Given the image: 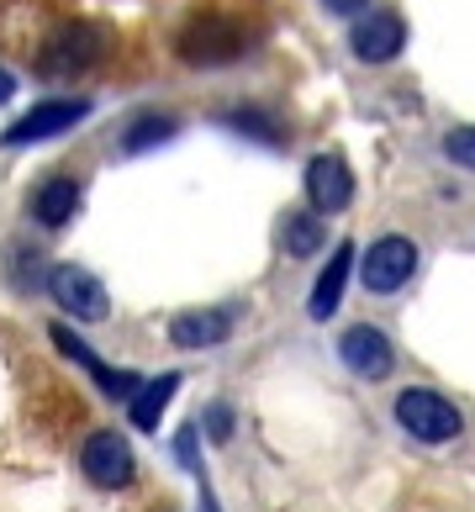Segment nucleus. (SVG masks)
Wrapping results in <instances>:
<instances>
[{
    "label": "nucleus",
    "mask_w": 475,
    "mask_h": 512,
    "mask_svg": "<svg viewBox=\"0 0 475 512\" xmlns=\"http://www.w3.org/2000/svg\"><path fill=\"white\" fill-rule=\"evenodd\" d=\"M80 470H85L90 486L122 491V486H132V476H138V460H132V444L117 428H95L80 444Z\"/></svg>",
    "instance_id": "obj_7"
},
{
    "label": "nucleus",
    "mask_w": 475,
    "mask_h": 512,
    "mask_svg": "<svg viewBox=\"0 0 475 512\" xmlns=\"http://www.w3.org/2000/svg\"><path fill=\"white\" fill-rule=\"evenodd\" d=\"M48 270H53V264L43 259V249H32V243L16 238L11 249H6V286H11L16 296L43 291V286H48Z\"/></svg>",
    "instance_id": "obj_19"
},
{
    "label": "nucleus",
    "mask_w": 475,
    "mask_h": 512,
    "mask_svg": "<svg viewBox=\"0 0 475 512\" xmlns=\"http://www.w3.org/2000/svg\"><path fill=\"white\" fill-rule=\"evenodd\" d=\"M249 48H254V32L233 11H201V16H190L175 37L180 64H190V69H227Z\"/></svg>",
    "instance_id": "obj_1"
},
{
    "label": "nucleus",
    "mask_w": 475,
    "mask_h": 512,
    "mask_svg": "<svg viewBox=\"0 0 475 512\" xmlns=\"http://www.w3.org/2000/svg\"><path fill=\"white\" fill-rule=\"evenodd\" d=\"M417 264H423V249H417L407 233H386L365 249V259H359V280H365L370 296H396L402 286H412Z\"/></svg>",
    "instance_id": "obj_4"
},
{
    "label": "nucleus",
    "mask_w": 475,
    "mask_h": 512,
    "mask_svg": "<svg viewBox=\"0 0 475 512\" xmlns=\"http://www.w3.org/2000/svg\"><path fill=\"white\" fill-rule=\"evenodd\" d=\"M196 433H201V423H185V428L175 433V460L190 465V470H196Z\"/></svg>",
    "instance_id": "obj_22"
},
{
    "label": "nucleus",
    "mask_w": 475,
    "mask_h": 512,
    "mask_svg": "<svg viewBox=\"0 0 475 512\" xmlns=\"http://www.w3.org/2000/svg\"><path fill=\"white\" fill-rule=\"evenodd\" d=\"M175 391H180V375H175V370H164L159 381H143L138 391H132V402H127L132 428H138V433H154L159 417L169 412V402H175Z\"/></svg>",
    "instance_id": "obj_17"
},
{
    "label": "nucleus",
    "mask_w": 475,
    "mask_h": 512,
    "mask_svg": "<svg viewBox=\"0 0 475 512\" xmlns=\"http://www.w3.org/2000/svg\"><path fill=\"white\" fill-rule=\"evenodd\" d=\"M111 37L106 27H90V22H69V27H53L43 53H37V69L43 80H69V74H85L106 59Z\"/></svg>",
    "instance_id": "obj_3"
},
{
    "label": "nucleus",
    "mask_w": 475,
    "mask_h": 512,
    "mask_svg": "<svg viewBox=\"0 0 475 512\" xmlns=\"http://www.w3.org/2000/svg\"><path fill=\"white\" fill-rule=\"evenodd\" d=\"M317 6L328 11V16H349V22H354V16L370 11V0H317Z\"/></svg>",
    "instance_id": "obj_23"
},
{
    "label": "nucleus",
    "mask_w": 475,
    "mask_h": 512,
    "mask_svg": "<svg viewBox=\"0 0 475 512\" xmlns=\"http://www.w3.org/2000/svg\"><path fill=\"white\" fill-rule=\"evenodd\" d=\"M48 338H53V349H59L64 359H74V365H85V370L95 375V386H101V391L111 396V402H132V391L143 386L132 370H111L106 359H101V354H95V349L85 344V338H74V333L64 328V322H53V328H48Z\"/></svg>",
    "instance_id": "obj_12"
},
{
    "label": "nucleus",
    "mask_w": 475,
    "mask_h": 512,
    "mask_svg": "<svg viewBox=\"0 0 475 512\" xmlns=\"http://www.w3.org/2000/svg\"><path fill=\"white\" fill-rule=\"evenodd\" d=\"M349 53L359 64H396L407 53V22H402V11H365V16H354V27H349Z\"/></svg>",
    "instance_id": "obj_8"
},
{
    "label": "nucleus",
    "mask_w": 475,
    "mask_h": 512,
    "mask_svg": "<svg viewBox=\"0 0 475 512\" xmlns=\"http://www.w3.org/2000/svg\"><path fill=\"white\" fill-rule=\"evenodd\" d=\"M175 132H180V117H169V111H138V117L117 132V154L138 159V154H148V148L169 143Z\"/></svg>",
    "instance_id": "obj_16"
},
{
    "label": "nucleus",
    "mask_w": 475,
    "mask_h": 512,
    "mask_svg": "<svg viewBox=\"0 0 475 512\" xmlns=\"http://www.w3.org/2000/svg\"><path fill=\"white\" fill-rule=\"evenodd\" d=\"M338 365H344L354 381H386L396 370V344L386 328H375V322H354V328L338 333Z\"/></svg>",
    "instance_id": "obj_6"
},
{
    "label": "nucleus",
    "mask_w": 475,
    "mask_h": 512,
    "mask_svg": "<svg viewBox=\"0 0 475 512\" xmlns=\"http://www.w3.org/2000/svg\"><path fill=\"white\" fill-rule=\"evenodd\" d=\"M80 201H85V185L74 175H48V180H37V191L27 196V212H32L37 227L64 233V227L74 222V212H80Z\"/></svg>",
    "instance_id": "obj_13"
},
{
    "label": "nucleus",
    "mask_w": 475,
    "mask_h": 512,
    "mask_svg": "<svg viewBox=\"0 0 475 512\" xmlns=\"http://www.w3.org/2000/svg\"><path fill=\"white\" fill-rule=\"evenodd\" d=\"M349 270H354V243H338L333 259H328V270L317 275V286L307 296V317L312 322H328L338 312V301H344V286H349Z\"/></svg>",
    "instance_id": "obj_15"
},
{
    "label": "nucleus",
    "mask_w": 475,
    "mask_h": 512,
    "mask_svg": "<svg viewBox=\"0 0 475 512\" xmlns=\"http://www.w3.org/2000/svg\"><path fill=\"white\" fill-rule=\"evenodd\" d=\"M301 185H307V201H312L317 217H338V212H349V201H354V169L338 159V154L307 159Z\"/></svg>",
    "instance_id": "obj_11"
},
{
    "label": "nucleus",
    "mask_w": 475,
    "mask_h": 512,
    "mask_svg": "<svg viewBox=\"0 0 475 512\" xmlns=\"http://www.w3.org/2000/svg\"><path fill=\"white\" fill-rule=\"evenodd\" d=\"M439 148H444V159H449L454 169H465V175H475V127H470V122L449 127L444 138H439Z\"/></svg>",
    "instance_id": "obj_20"
},
{
    "label": "nucleus",
    "mask_w": 475,
    "mask_h": 512,
    "mask_svg": "<svg viewBox=\"0 0 475 512\" xmlns=\"http://www.w3.org/2000/svg\"><path fill=\"white\" fill-rule=\"evenodd\" d=\"M222 127L238 132L243 143H259V148H285V143H291V127H285L270 106H227Z\"/></svg>",
    "instance_id": "obj_14"
},
{
    "label": "nucleus",
    "mask_w": 475,
    "mask_h": 512,
    "mask_svg": "<svg viewBox=\"0 0 475 512\" xmlns=\"http://www.w3.org/2000/svg\"><path fill=\"white\" fill-rule=\"evenodd\" d=\"M90 117V101H37L27 117H16L6 132H0V148H32V143H48V138H59V132L69 127H80Z\"/></svg>",
    "instance_id": "obj_9"
},
{
    "label": "nucleus",
    "mask_w": 475,
    "mask_h": 512,
    "mask_svg": "<svg viewBox=\"0 0 475 512\" xmlns=\"http://www.w3.org/2000/svg\"><path fill=\"white\" fill-rule=\"evenodd\" d=\"M391 417H396V428L423 449H444L454 439H465V412L433 386H402L391 402Z\"/></svg>",
    "instance_id": "obj_2"
},
{
    "label": "nucleus",
    "mask_w": 475,
    "mask_h": 512,
    "mask_svg": "<svg viewBox=\"0 0 475 512\" xmlns=\"http://www.w3.org/2000/svg\"><path fill=\"white\" fill-rule=\"evenodd\" d=\"M243 322V307L238 301H222V307H190V312H175V322H169V344L196 354V349H217L227 344V338L238 333Z\"/></svg>",
    "instance_id": "obj_10"
},
{
    "label": "nucleus",
    "mask_w": 475,
    "mask_h": 512,
    "mask_svg": "<svg viewBox=\"0 0 475 512\" xmlns=\"http://www.w3.org/2000/svg\"><path fill=\"white\" fill-rule=\"evenodd\" d=\"M201 512H222V507H217V497H212V486H206V481H201Z\"/></svg>",
    "instance_id": "obj_25"
},
{
    "label": "nucleus",
    "mask_w": 475,
    "mask_h": 512,
    "mask_svg": "<svg viewBox=\"0 0 475 512\" xmlns=\"http://www.w3.org/2000/svg\"><path fill=\"white\" fill-rule=\"evenodd\" d=\"M43 291L53 296V307H59L64 317H74V322H106L111 317V296L85 264H53Z\"/></svg>",
    "instance_id": "obj_5"
},
{
    "label": "nucleus",
    "mask_w": 475,
    "mask_h": 512,
    "mask_svg": "<svg viewBox=\"0 0 475 512\" xmlns=\"http://www.w3.org/2000/svg\"><path fill=\"white\" fill-rule=\"evenodd\" d=\"M11 96H16V74H11V69H0V106H6Z\"/></svg>",
    "instance_id": "obj_24"
},
{
    "label": "nucleus",
    "mask_w": 475,
    "mask_h": 512,
    "mask_svg": "<svg viewBox=\"0 0 475 512\" xmlns=\"http://www.w3.org/2000/svg\"><path fill=\"white\" fill-rule=\"evenodd\" d=\"M201 428H206V439H212V444H227V439H233V407L212 402L201 412Z\"/></svg>",
    "instance_id": "obj_21"
},
{
    "label": "nucleus",
    "mask_w": 475,
    "mask_h": 512,
    "mask_svg": "<svg viewBox=\"0 0 475 512\" xmlns=\"http://www.w3.org/2000/svg\"><path fill=\"white\" fill-rule=\"evenodd\" d=\"M322 243H328V222H322L312 206H307V212H285L280 217V249H285V259H312V254H322Z\"/></svg>",
    "instance_id": "obj_18"
}]
</instances>
